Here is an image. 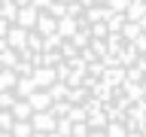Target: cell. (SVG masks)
<instances>
[{
	"label": "cell",
	"instance_id": "cell-1",
	"mask_svg": "<svg viewBox=\"0 0 146 137\" xmlns=\"http://www.w3.org/2000/svg\"><path fill=\"white\" fill-rule=\"evenodd\" d=\"M0 134H146V0H0Z\"/></svg>",
	"mask_w": 146,
	"mask_h": 137
}]
</instances>
